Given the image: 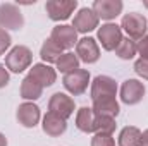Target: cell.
Instances as JSON below:
<instances>
[{
    "label": "cell",
    "instance_id": "ffe728a7",
    "mask_svg": "<svg viewBox=\"0 0 148 146\" xmlns=\"http://www.w3.org/2000/svg\"><path fill=\"white\" fill-rule=\"evenodd\" d=\"M64 53V50L62 48H59L50 38L48 40H45L43 41V45H41V48H40V57H41V60H43V64H55L57 60H59V57Z\"/></svg>",
    "mask_w": 148,
    "mask_h": 146
},
{
    "label": "cell",
    "instance_id": "603a6c76",
    "mask_svg": "<svg viewBox=\"0 0 148 146\" xmlns=\"http://www.w3.org/2000/svg\"><path fill=\"white\" fill-rule=\"evenodd\" d=\"M136 53H138V41H134V40H131L127 36L122 38V41L115 48V55L121 60H131Z\"/></svg>",
    "mask_w": 148,
    "mask_h": 146
},
{
    "label": "cell",
    "instance_id": "4316f807",
    "mask_svg": "<svg viewBox=\"0 0 148 146\" xmlns=\"http://www.w3.org/2000/svg\"><path fill=\"white\" fill-rule=\"evenodd\" d=\"M12 45V38L9 35V31L5 29H0V55H3Z\"/></svg>",
    "mask_w": 148,
    "mask_h": 146
},
{
    "label": "cell",
    "instance_id": "4dcf8cb0",
    "mask_svg": "<svg viewBox=\"0 0 148 146\" xmlns=\"http://www.w3.org/2000/svg\"><path fill=\"white\" fill-rule=\"evenodd\" d=\"M0 146H7V138L0 132Z\"/></svg>",
    "mask_w": 148,
    "mask_h": 146
},
{
    "label": "cell",
    "instance_id": "30bf717a",
    "mask_svg": "<svg viewBox=\"0 0 148 146\" xmlns=\"http://www.w3.org/2000/svg\"><path fill=\"white\" fill-rule=\"evenodd\" d=\"M76 55H77L79 62H84V64H95V62H98V59H100L98 41L95 38H90V36H84V38H81V40H77Z\"/></svg>",
    "mask_w": 148,
    "mask_h": 146
},
{
    "label": "cell",
    "instance_id": "484cf974",
    "mask_svg": "<svg viewBox=\"0 0 148 146\" xmlns=\"http://www.w3.org/2000/svg\"><path fill=\"white\" fill-rule=\"evenodd\" d=\"M134 72L138 74L140 77H143V79L148 81V60L147 59H138L134 62Z\"/></svg>",
    "mask_w": 148,
    "mask_h": 146
},
{
    "label": "cell",
    "instance_id": "2e32d148",
    "mask_svg": "<svg viewBox=\"0 0 148 146\" xmlns=\"http://www.w3.org/2000/svg\"><path fill=\"white\" fill-rule=\"evenodd\" d=\"M31 79H35L41 88H48L52 86L55 81H57V71L53 67H50L48 64H35L31 69H29V74H28Z\"/></svg>",
    "mask_w": 148,
    "mask_h": 146
},
{
    "label": "cell",
    "instance_id": "f546056e",
    "mask_svg": "<svg viewBox=\"0 0 148 146\" xmlns=\"http://www.w3.org/2000/svg\"><path fill=\"white\" fill-rule=\"evenodd\" d=\"M140 146H148V129L141 132V145Z\"/></svg>",
    "mask_w": 148,
    "mask_h": 146
},
{
    "label": "cell",
    "instance_id": "3957f363",
    "mask_svg": "<svg viewBox=\"0 0 148 146\" xmlns=\"http://www.w3.org/2000/svg\"><path fill=\"white\" fill-rule=\"evenodd\" d=\"M121 29L127 35V38L134 40V41H140L141 38L147 35L148 29V21L143 14H138V12H129L122 17L121 21Z\"/></svg>",
    "mask_w": 148,
    "mask_h": 146
},
{
    "label": "cell",
    "instance_id": "e0dca14e",
    "mask_svg": "<svg viewBox=\"0 0 148 146\" xmlns=\"http://www.w3.org/2000/svg\"><path fill=\"white\" fill-rule=\"evenodd\" d=\"M91 110L95 112V115H103V117H112L115 119L121 112L117 98H102V100H95Z\"/></svg>",
    "mask_w": 148,
    "mask_h": 146
},
{
    "label": "cell",
    "instance_id": "83f0119b",
    "mask_svg": "<svg viewBox=\"0 0 148 146\" xmlns=\"http://www.w3.org/2000/svg\"><path fill=\"white\" fill-rule=\"evenodd\" d=\"M138 53H140V59L148 60V35H145L138 41Z\"/></svg>",
    "mask_w": 148,
    "mask_h": 146
},
{
    "label": "cell",
    "instance_id": "8992f818",
    "mask_svg": "<svg viewBox=\"0 0 148 146\" xmlns=\"http://www.w3.org/2000/svg\"><path fill=\"white\" fill-rule=\"evenodd\" d=\"M50 40L64 52H71L77 45V31L69 24H57L50 33Z\"/></svg>",
    "mask_w": 148,
    "mask_h": 146
},
{
    "label": "cell",
    "instance_id": "5bb4252c",
    "mask_svg": "<svg viewBox=\"0 0 148 146\" xmlns=\"http://www.w3.org/2000/svg\"><path fill=\"white\" fill-rule=\"evenodd\" d=\"M91 9L95 10L98 19L112 21V19H115L122 12L124 3H122V0H95Z\"/></svg>",
    "mask_w": 148,
    "mask_h": 146
},
{
    "label": "cell",
    "instance_id": "9a60e30c",
    "mask_svg": "<svg viewBox=\"0 0 148 146\" xmlns=\"http://www.w3.org/2000/svg\"><path fill=\"white\" fill-rule=\"evenodd\" d=\"M41 129L50 138H59L67 131V120L53 112H47L41 120Z\"/></svg>",
    "mask_w": 148,
    "mask_h": 146
},
{
    "label": "cell",
    "instance_id": "6da1fadb",
    "mask_svg": "<svg viewBox=\"0 0 148 146\" xmlns=\"http://www.w3.org/2000/svg\"><path fill=\"white\" fill-rule=\"evenodd\" d=\"M31 62H33V52L24 45L10 48V52L5 55V67L14 74H21L23 71L29 69Z\"/></svg>",
    "mask_w": 148,
    "mask_h": 146
},
{
    "label": "cell",
    "instance_id": "ba28073f",
    "mask_svg": "<svg viewBox=\"0 0 148 146\" xmlns=\"http://www.w3.org/2000/svg\"><path fill=\"white\" fill-rule=\"evenodd\" d=\"M147 93V88L141 81L138 79H126L122 84H121V89H119V95H121V100L122 103L126 105H138L143 96Z\"/></svg>",
    "mask_w": 148,
    "mask_h": 146
},
{
    "label": "cell",
    "instance_id": "7a4b0ae2",
    "mask_svg": "<svg viewBox=\"0 0 148 146\" xmlns=\"http://www.w3.org/2000/svg\"><path fill=\"white\" fill-rule=\"evenodd\" d=\"M24 26V16L16 3H0V29L19 31Z\"/></svg>",
    "mask_w": 148,
    "mask_h": 146
},
{
    "label": "cell",
    "instance_id": "ac0fdd59",
    "mask_svg": "<svg viewBox=\"0 0 148 146\" xmlns=\"http://www.w3.org/2000/svg\"><path fill=\"white\" fill-rule=\"evenodd\" d=\"M95 112L88 107H81L76 113V127L81 131V132H95Z\"/></svg>",
    "mask_w": 148,
    "mask_h": 146
},
{
    "label": "cell",
    "instance_id": "cb8c5ba5",
    "mask_svg": "<svg viewBox=\"0 0 148 146\" xmlns=\"http://www.w3.org/2000/svg\"><path fill=\"white\" fill-rule=\"evenodd\" d=\"M117 124H115V119L112 117H103V115H97L95 119V134L97 132H102V134H114Z\"/></svg>",
    "mask_w": 148,
    "mask_h": 146
},
{
    "label": "cell",
    "instance_id": "f1b7e54d",
    "mask_svg": "<svg viewBox=\"0 0 148 146\" xmlns=\"http://www.w3.org/2000/svg\"><path fill=\"white\" fill-rule=\"evenodd\" d=\"M9 81H10V74L7 71V67L5 65H0V89L5 88L9 84Z\"/></svg>",
    "mask_w": 148,
    "mask_h": 146
},
{
    "label": "cell",
    "instance_id": "4fadbf2b",
    "mask_svg": "<svg viewBox=\"0 0 148 146\" xmlns=\"http://www.w3.org/2000/svg\"><path fill=\"white\" fill-rule=\"evenodd\" d=\"M16 117H17V122L26 127V129H33L36 127L40 119H41V112H40V107L33 102H24L17 107V112H16Z\"/></svg>",
    "mask_w": 148,
    "mask_h": 146
},
{
    "label": "cell",
    "instance_id": "44dd1931",
    "mask_svg": "<svg viewBox=\"0 0 148 146\" xmlns=\"http://www.w3.org/2000/svg\"><path fill=\"white\" fill-rule=\"evenodd\" d=\"M119 146H140L141 145V131L134 126H126L119 132Z\"/></svg>",
    "mask_w": 148,
    "mask_h": 146
},
{
    "label": "cell",
    "instance_id": "7c38bea8",
    "mask_svg": "<svg viewBox=\"0 0 148 146\" xmlns=\"http://www.w3.org/2000/svg\"><path fill=\"white\" fill-rule=\"evenodd\" d=\"M98 23H100V19H98V16L95 14V10L90 9V7H83V9H79L77 14L74 16L73 28L77 33L86 35V33L97 29V28H98Z\"/></svg>",
    "mask_w": 148,
    "mask_h": 146
},
{
    "label": "cell",
    "instance_id": "52a82bcc",
    "mask_svg": "<svg viewBox=\"0 0 148 146\" xmlns=\"http://www.w3.org/2000/svg\"><path fill=\"white\" fill-rule=\"evenodd\" d=\"M62 84L64 88L73 95V96H79L88 89L90 84V72L86 69H77L69 74H64L62 77Z\"/></svg>",
    "mask_w": 148,
    "mask_h": 146
},
{
    "label": "cell",
    "instance_id": "7402d4cb",
    "mask_svg": "<svg viewBox=\"0 0 148 146\" xmlns=\"http://www.w3.org/2000/svg\"><path fill=\"white\" fill-rule=\"evenodd\" d=\"M79 64L81 62H79V59H77V55L74 52H64L59 57V60L55 62L57 71H60L62 74H69V72H73V71H77Z\"/></svg>",
    "mask_w": 148,
    "mask_h": 146
},
{
    "label": "cell",
    "instance_id": "5b68a950",
    "mask_svg": "<svg viewBox=\"0 0 148 146\" xmlns=\"http://www.w3.org/2000/svg\"><path fill=\"white\" fill-rule=\"evenodd\" d=\"M97 38H98V43L102 45V48L105 52H115V48L119 46V43L122 41L124 36H122L121 26H117L114 23H107L102 28H98Z\"/></svg>",
    "mask_w": 148,
    "mask_h": 146
},
{
    "label": "cell",
    "instance_id": "277c9868",
    "mask_svg": "<svg viewBox=\"0 0 148 146\" xmlns=\"http://www.w3.org/2000/svg\"><path fill=\"white\" fill-rule=\"evenodd\" d=\"M117 83L115 79H112L110 76H97L91 81V88H90V95H91V102L95 100H102V98H115L117 96Z\"/></svg>",
    "mask_w": 148,
    "mask_h": 146
},
{
    "label": "cell",
    "instance_id": "d6986e66",
    "mask_svg": "<svg viewBox=\"0 0 148 146\" xmlns=\"http://www.w3.org/2000/svg\"><path fill=\"white\" fill-rule=\"evenodd\" d=\"M21 98H24L26 102H35L38 100L41 95H43V88L38 84L35 79H31L29 76H26L23 81H21Z\"/></svg>",
    "mask_w": 148,
    "mask_h": 146
},
{
    "label": "cell",
    "instance_id": "9c48e42d",
    "mask_svg": "<svg viewBox=\"0 0 148 146\" xmlns=\"http://www.w3.org/2000/svg\"><path fill=\"white\" fill-rule=\"evenodd\" d=\"M77 9L76 0H48L45 3L47 16L52 21H67L74 10Z\"/></svg>",
    "mask_w": 148,
    "mask_h": 146
},
{
    "label": "cell",
    "instance_id": "8fae6325",
    "mask_svg": "<svg viewBox=\"0 0 148 146\" xmlns=\"http://www.w3.org/2000/svg\"><path fill=\"white\" fill-rule=\"evenodd\" d=\"M74 108H76V103H74L73 96H69L66 93H60V91L53 93L48 100V112H53L66 120L74 113Z\"/></svg>",
    "mask_w": 148,
    "mask_h": 146
},
{
    "label": "cell",
    "instance_id": "d4e9b609",
    "mask_svg": "<svg viewBox=\"0 0 148 146\" xmlns=\"http://www.w3.org/2000/svg\"><path fill=\"white\" fill-rule=\"evenodd\" d=\"M91 146H115L114 134H102V132H97V134L91 138Z\"/></svg>",
    "mask_w": 148,
    "mask_h": 146
}]
</instances>
